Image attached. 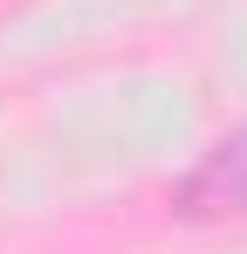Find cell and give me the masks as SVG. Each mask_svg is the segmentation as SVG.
<instances>
[{"mask_svg":"<svg viewBox=\"0 0 247 254\" xmlns=\"http://www.w3.org/2000/svg\"><path fill=\"white\" fill-rule=\"evenodd\" d=\"M172 213L179 220H241L247 213V130L220 137L199 165L172 186Z\"/></svg>","mask_w":247,"mask_h":254,"instance_id":"cell-1","label":"cell"}]
</instances>
